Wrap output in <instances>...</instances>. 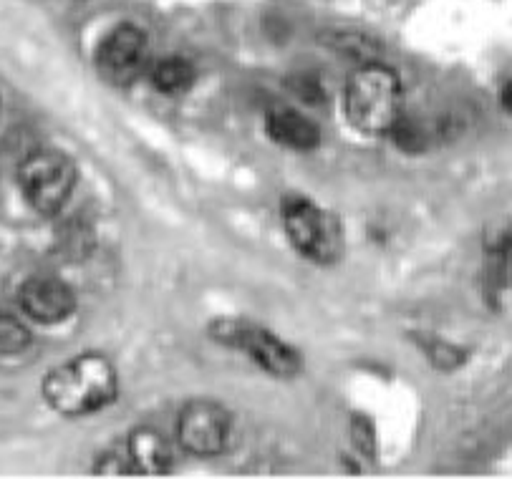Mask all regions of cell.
Instances as JSON below:
<instances>
[{
    "label": "cell",
    "mask_w": 512,
    "mask_h": 479,
    "mask_svg": "<svg viewBox=\"0 0 512 479\" xmlns=\"http://www.w3.org/2000/svg\"><path fill=\"white\" fill-rule=\"evenodd\" d=\"M119 379L109 358L99 353L66 361L43 379V396L59 414L84 416L117 399Z\"/></svg>",
    "instance_id": "6da1fadb"
},
{
    "label": "cell",
    "mask_w": 512,
    "mask_h": 479,
    "mask_svg": "<svg viewBox=\"0 0 512 479\" xmlns=\"http://www.w3.org/2000/svg\"><path fill=\"white\" fill-rule=\"evenodd\" d=\"M346 116L359 132L389 134L402 119V84L394 71L369 61L346 84Z\"/></svg>",
    "instance_id": "7a4b0ae2"
},
{
    "label": "cell",
    "mask_w": 512,
    "mask_h": 479,
    "mask_svg": "<svg viewBox=\"0 0 512 479\" xmlns=\"http://www.w3.org/2000/svg\"><path fill=\"white\" fill-rule=\"evenodd\" d=\"M280 212H283L288 240H291L298 253L321 265L333 263L341 255L344 237H341V227H338L336 217L298 195L283 200Z\"/></svg>",
    "instance_id": "3957f363"
},
{
    "label": "cell",
    "mask_w": 512,
    "mask_h": 479,
    "mask_svg": "<svg viewBox=\"0 0 512 479\" xmlns=\"http://www.w3.org/2000/svg\"><path fill=\"white\" fill-rule=\"evenodd\" d=\"M21 192L33 210L56 215L76 187V167L61 152H36L18 169Z\"/></svg>",
    "instance_id": "277c9868"
},
{
    "label": "cell",
    "mask_w": 512,
    "mask_h": 479,
    "mask_svg": "<svg viewBox=\"0 0 512 479\" xmlns=\"http://www.w3.org/2000/svg\"><path fill=\"white\" fill-rule=\"evenodd\" d=\"M180 444L197 457L220 454L230 442V414L215 401H192L177 419Z\"/></svg>",
    "instance_id": "5b68a950"
},
{
    "label": "cell",
    "mask_w": 512,
    "mask_h": 479,
    "mask_svg": "<svg viewBox=\"0 0 512 479\" xmlns=\"http://www.w3.org/2000/svg\"><path fill=\"white\" fill-rule=\"evenodd\" d=\"M96 69L111 84L134 81L147 61V38L137 26H119L101 38L96 48Z\"/></svg>",
    "instance_id": "8992f818"
},
{
    "label": "cell",
    "mask_w": 512,
    "mask_h": 479,
    "mask_svg": "<svg viewBox=\"0 0 512 479\" xmlns=\"http://www.w3.org/2000/svg\"><path fill=\"white\" fill-rule=\"evenodd\" d=\"M233 346L243 348L260 369L268 374L280 376V379H291L301 371V356L293 351L286 341H280L270 331L260 326H248V323L238 321V331H235Z\"/></svg>",
    "instance_id": "52a82bcc"
},
{
    "label": "cell",
    "mask_w": 512,
    "mask_h": 479,
    "mask_svg": "<svg viewBox=\"0 0 512 479\" xmlns=\"http://www.w3.org/2000/svg\"><path fill=\"white\" fill-rule=\"evenodd\" d=\"M21 308L38 323H61L76 311V295L64 280L38 275L23 283Z\"/></svg>",
    "instance_id": "ba28073f"
},
{
    "label": "cell",
    "mask_w": 512,
    "mask_h": 479,
    "mask_svg": "<svg viewBox=\"0 0 512 479\" xmlns=\"http://www.w3.org/2000/svg\"><path fill=\"white\" fill-rule=\"evenodd\" d=\"M265 129H268L270 139L278 142L280 147L298 149V152L316 149L318 142H321V134H318L316 124L293 109L270 111V114L265 116Z\"/></svg>",
    "instance_id": "9c48e42d"
},
{
    "label": "cell",
    "mask_w": 512,
    "mask_h": 479,
    "mask_svg": "<svg viewBox=\"0 0 512 479\" xmlns=\"http://www.w3.org/2000/svg\"><path fill=\"white\" fill-rule=\"evenodd\" d=\"M129 462L139 472L162 474L172 467V447L154 429H134L132 437H129Z\"/></svg>",
    "instance_id": "30bf717a"
},
{
    "label": "cell",
    "mask_w": 512,
    "mask_h": 479,
    "mask_svg": "<svg viewBox=\"0 0 512 479\" xmlns=\"http://www.w3.org/2000/svg\"><path fill=\"white\" fill-rule=\"evenodd\" d=\"M485 283L490 293H502V290L512 288V225H507L487 245Z\"/></svg>",
    "instance_id": "8fae6325"
},
{
    "label": "cell",
    "mask_w": 512,
    "mask_h": 479,
    "mask_svg": "<svg viewBox=\"0 0 512 479\" xmlns=\"http://www.w3.org/2000/svg\"><path fill=\"white\" fill-rule=\"evenodd\" d=\"M152 84L162 94H182V91H187L195 84V69L185 58H164V61L154 66Z\"/></svg>",
    "instance_id": "7c38bea8"
},
{
    "label": "cell",
    "mask_w": 512,
    "mask_h": 479,
    "mask_svg": "<svg viewBox=\"0 0 512 479\" xmlns=\"http://www.w3.org/2000/svg\"><path fill=\"white\" fill-rule=\"evenodd\" d=\"M96 235L94 227L84 220H71L66 222V227L61 230V250L66 253V258L71 260H84L86 255L94 250Z\"/></svg>",
    "instance_id": "4fadbf2b"
},
{
    "label": "cell",
    "mask_w": 512,
    "mask_h": 479,
    "mask_svg": "<svg viewBox=\"0 0 512 479\" xmlns=\"http://www.w3.org/2000/svg\"><path fill=\"white\" fill-rule=\"evenodd\" d=\"M31 343V333L18 318L0 313V353H21Z\"/></svg>",
    "instance_id": "5bb4252c"
},
{
    "label": "cell",
    "mask_w": 512,
    "mask_h": 479,
    "mask_svg": "<svg viewBox=\"0 0 512 479\" xmlns=\"http://www.w3.org/2000/svg\"><path fill=\"white\" fill-rule=\"evenodd\" d=\"M427 353L437 369H457V366L465 364V358H467L465 351L447 346V343H432V346H427Z\"/></svg>",
    "instance_id": "9a60e30c"
},
{
    "label": "cell",
    "mask_w": 512,
    "mask_h": 479,
    "mask_svg": "<svg viewBox=\"0 0 512 479\" xmlns=\"http://www.w3.org/2000/svg\"><path fill=\"white\" fill-rule=\"evenodd\" d=\"M351 434H354L356 447L361 449L364 454L374 457L376 452V432L366 419H354V427H351Z\"/></svg>",
    "instance_id": "2e32d148"
},
{
    "label": "cell",
    "mask_w": 512,
    "mask_h": 479,
    "mask_svg": "<svg viewBox=\"0 0 512 479\" xmlns=\"http://www.w3.org/2000/svg\"><path fill=\"white\" fill-rule=\"evenodd\" d=\"M293 91H296V94L306 101H321V84H318L316 79L298 76V81L293 84Z\"/></svg>",
    "instance_id": "e0dca14e"
},
{
    "label": "cell",
    "mask_w": 512,
    "mask_h": 479,
    "mask_svg": "<svg viewBox=\"0 0 512 479\" xmlns=\"http://www.w3.org/2000/svg\"><path fill=\"white\" fill-rule=\"evenodd\" d=\"M96 467H99V474H127L129 472V469H124L127 467V462H124L122 457H117V454H106V457H101Z\"/></svg>",
    "instance_id": "ac0fdd59"
},
{
    "label": "cell",
    "mask_w": 512,
    "mask_h": 479,
    "mask_svg": "<svg viewBox=\"0 0 512 479\" xmlns=\"http://www.w3.org/2000/svg\"><path fill=\"white\" fill-rule=\"evenodd\" d=\"M500 104H502V109L510 111V114H512V81H510V84L505 86V89H502V94H500Z\"/></svg>",
    "instance_id": "d6986e66"
}]
</instances>
